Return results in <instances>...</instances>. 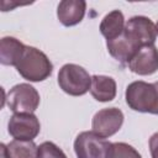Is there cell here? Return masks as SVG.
Returning a JSON list of instances; mask_svg holds the SVG:
<instances>
[{"label":"cell","mask_w":158,"mask_h":158,"mask_svg":"<svg viewBox=\"0 0 158 158\" xmlns=\"http://www.w3.org/2000/svg\"><path fill=\"white\" fill-rule=\"evenodd\" d=\"M15 68L23 79L32 83L43 81L53 73V64L47 54L32 46H26L25 52Z\"/></svg>","instance_id":"1"},{"label":"cell","mask_w":158,"mask_h":158,"mask_svg":"<svg viewBox=\"0 0 158 158\" xmlns=\"http://www.w3.org/2000/svg\"><path fill=\"white\" fill-rule=\"evenodd\" d=\"M125 99L133 111L158 115V81H132L126 88Z\"/></svg>","instance_id":"2"},{"label":"cell","mask_w":158,"mask_h":158,"mask_svg":"<svg viewBox=\"0 0 158 158\" xmlns=\"http://www.w3.org/2000/svg\"><path fill=\"white\" fill-rule=\"evenodd\" d=\"M58 85L70 96H81L90 90L91 77L83 67L67 63L58 72Z\"/></svg>","instance_id":"3"},{"label":"cell","mask_w":158,"mask_h":158,"mask_svg":"<svg viewBox=\"0 0 158 158\" xmlns=\"http://www.w3.org/2000/svg\"><path fill=\"white\" fill-rule=\"evenodd\" d=\"M112 143L93 131L80 132L74 139L77 158H110Z\"/></svg>","instance_id":"4"},{"label":"cell","mask_w":158,"mask_h":158,"mask_svg":"<svg viewBox=\"0 0 158 158\" xmlns=\"http://www.w3.org/2000/svg\"><path fill=\"white\" fill-rule=\"evenodd\" d=\"M40 94L31 84L20 83L12 86L6 101L14 114H33L40 106Z\"/></svg>","instance_id":"5"},{"label":"cell","mask_w":158,"mask_h":158,"mask_svg":"<svg viewBox=\"0 0 158 158\" xmlns=\"http://www.w3.org/2000/svg\"><path fill=\"white\" fill-rule=\"evenodd\" d=\"M123 120L125 116L120 109L117 107L101 109L94 115L91 120V128L93 132H95L100 137L107 138L120 131Z\"/></svg>","instance_id":"6"},{"label":"cell","mask_w":158,"mask_h":158,"mask_svg":"<svg viewBox=\"0 0 158 158\" xmlns=\"http://www.w3.org/2000/svg\"><path fill=\"white\" fill-rule=\"evenodd\" d=\"M7 131L14 139L33 141L41 131V123L35 114H14L9 120Z\"/></svg>","instance_id":"7"},{"label":"cell","mask_w":158,"mask_h":158,"mask_svg":"<svg viewBox=\"0 0 158 158\" xmlns=\"http://www.w3.org/2000/svg\"><path fill=\"white\" fill-rule=\"evenodd\" d=\"M125 32L131 36L141 47L154 44L157 27L147 16H133L125 25Z\"/></svg>","instance_id":"8"},{"label":"cell","mask_w":158,"mask_h":158,"mask_svg":"<svg viewBox=\"0 0 158 158\" xmlns=\"http://www.w3.org/2000/svg\"><path fill=\"white\" fill-rule=\"evenodd\" d=\"M130 70L138 75H152L158 70V48L154 44L141 47L127 63Z\"/></svg>","instance_id":"9"},{"label":"cell","mask_w":158,"mask_h":158,"mask_svg":"<svg viewBox=\"0 0 158 158\" xmlns=\"http://www.w3.org/2000/svg\"><path fill=\"white\" fill-rule=\"evenodd\" d=\"M106 47L110 56L121 64H127L141 48V46L131 36H128L125 30L118 37L106 41Z\"/></svg>","instance_id":"10"},{"label":"cell","mask_w":158,"mask_h":158,"mask_svg":"<svg viewBox=\"0 0 158 158\" xmlns=\"http://www.w3.org/2000/svg\"><path fill=\"white\" fill-rule=\"evenodd\" d=\"M86 2L84 0H63L57 6V17L65 27H72L81 22L85 16Z\"/></svg>","instance_id":"11"},{"label":"cell","mask_w":158,"mask_h":158,"mask_svg":"<svg viewBox=\"0 0 158 158\" xmlns=\"http://www.w3.org/2000/svg\"><path fill=\"white\" fill-rule=\"evenodd\" d=\"M116 81L114 78L107 75H93L90 94L91 96L100 102H107L115 99L116 96Z\"/></svg>","instance_id":"12"},{"label":"cell","mask_w":158,"mask_h":158,"mask_svg":"<svg viewBox=\"0 0 158 158\" xmlns=\"http://www.w3.org/2000/svg\"><path fill=\"white\" fill-rule=\"evenodd\" d=\"M26 46L15 37L5 36L0 41V62L2 65H14L21 59Z\"/></svg>","instance_id":"13"},{"label":"cell","mask_w":158,"mask_h":158,"mask_svg":"<svg viewBox=\"0 0 158 158\" xmlns=\"http://www.w3.org/2000/svg\"><path fill=\"white\" fill-rule=\"evenodd\" d=\"M125 25L126 23L123 14L120 10H112L111 12L104 16V19L100 22L99 30L101 35L106 38V41H110L118 37L123 32Z\"/></svg>","instance_id":"14"},{"label":"cell","mask_w":158,"mask_h":158,"mask_svg":"<svg viewBox=\"0 0 158 158\" xmlns=\"http://www.w3.org/2000/svg\"><path fill=\"white\" fill-rule=\"evenodd\" d=\"M10 158H37V146L33 141L14 139L7 144Z\"/></svg>","instance_id":"15"},{"label":"cell","mask_w":158,"mask_h":158,"mask_svg":"<svg viewBox=\"0 0 158 158\" xmlns=\"http://www.w3.org/2000/svg\"><path fill=\"white\" fill-rule=\"evenodd\" d=\"M110 158H142V156L131 144L125 142H115L112 143Z\"/></svg>","instance_id":"16"},{"label":"cell","mask_w":158,"mask_h":158,"mask_svg":"<svg viewBox=\"0 0 158 158\" xmlns=\"http://www.w3.org/2000/svg\"><path fill=\"white\" fill-rule=\"evenodd\" d=\"M37 158H67V156L56 143L46 141L37 146Z\"/></svg>","instance_id":"17"},{"label":"cell","mask_w":158,"mask_h":158,"mask_svg":"<svg viewBox=\"0 0 158 158\" xmlns=\"http://www.w3.org/2000/svg\"><path fill=\"white\" fill-rule=\"evenodd\" d=\"M149 152L152 158H158V132L153 133L149 138Z\"/></svg>","instance_id":"18"},{"label":"cell","mask_w":158,"mask_h":158,"mask_svg":"<svg viewBox=\"0 0 158 158\" xmlns=\"http://www.w3.org/2000/svg\"><path fill=\"white\" fill-rule=\"evenodd\" d=\"M0 152H1V158H10L9 151H7V144L1 143L0 144Z\"/></svg>","instance_id":"19"},{"label":"cell","mask_w":158,"mask_h":158,"mask_svg":"<svg viewBox=\"0 0 158 158\" xmlns=\"http://www.w3.org/2000/svg\"><path fill=\"white\" fill-rule=\"evenodd\" d=\"M156 27H157V35H158V22L156 23Z\"/></svg>","instance_id":"20"}]
</instances>
